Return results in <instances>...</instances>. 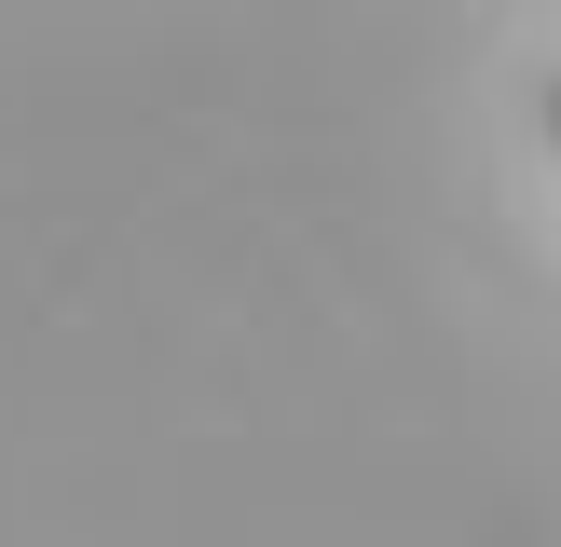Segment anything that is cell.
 I'll list each match as a JSON object with an SVG mask.
<instances>
[{
	"instance_id": "obj_1",
	"label": "cell",
	"mask_w": 561,
	"mask_h": 547,
	"mask_svg": "<svg viewBox=\"0 0 561 547\" xmlns=\"http://www.w3.org/2000/svg\"><path fill=\"white\" fill-rule=\"evenodd\" d=\"M548 137H561V82H548Z\"/></svg>"
}]
</instances>
